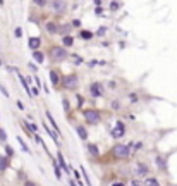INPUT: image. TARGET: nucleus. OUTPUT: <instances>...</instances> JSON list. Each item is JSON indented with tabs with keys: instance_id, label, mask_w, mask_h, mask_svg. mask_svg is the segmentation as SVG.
<instances>
[{
	"instance_id": "nucleus-24",
	"label": "nucleus",
	"mask_w": 177,
	"mask_h": 186,
	"mask_svg": "<svg viewBox=\"0 0 177 186\" xmlns=\"http://www.w3.org/2000/svg\"><path fill=\"white\" fill-rule=\"evenodd\" d=\"M5 154H7V157H12V155H14V150H12L9 145L5 147Z\"/></svg>"
},
{
	"instance_id": "nucleus-32",
	"label": "nucleus",
	"mask_w": 177,
	"mask_h": 186,
	"mask_svg": "<svg viewBox=\"0 0 177 186\" xmlns=\"http://www.w3.org/2000/svg\"><path fill=\"white\" fill-rule=\"evenodd\" d=\"M64 109H65V112L69 110V102L65 100V98H64Z\"/></svg>"
},
{
	"instance_id": "nucleus-10",
	"label": "nucleus",
	"mask_w": 177,
	"mask_h": 186,
	"mask_svg": "<svg viewBox=\"0 0 177 186\" xmlns=\"http://www.w3.org/2000/svg\"><path fill=\"white\" fill-rule=\"evenodd\" d=\"M57 157H59V165H60V167H62V169L65 171V172H67V174H70V169H69V167H67V164H65V160H64V155H62V154H60V152H59V154H57Z\"/></svg>"
},
{
	"instance_id": "nucleus-29",
	"label": "nucleus",
	"mask_w": 177,
	"mask_h": 186,
	"mask_svg": "<svg viewBox=\"0 0 177 186\" xmlns=\"http://www.w3.org/2000/svg\"><path fill=\"white\" fill-rule=\"evenodd\" d=\"M70 24H72V26H74V28H79V26H81V22L77 21V19H74V21L70 22Z\"/></svg>"
},
{
	"instance_id": "nucleus-18",
	"label": "nucleus",
	"mask_w": 177,
	"mask_h": 186,
	"mask_svg": "<svg viewBox=\"0 0 177 186\" xmlns=\"http://www.w3.org/2000/svg\"><path fill=\"white\" fill-rule=\"evenodd\" d=\"M47 29H48L50 33H59V26H57L55 22H48V24H47Z\"/></svg>"
},
{
	"instance_id": "nucleus-17",
	"label": "nucleus",
	"mask_w": 177,
	"mask_h": 186,
	"mask_svg": "<svg viewBox=\"0 0 177 186\" xmlns=\"http://www.w3.org/2000/svg\"><path fill=\"white\" fill-rule=\"evenodd\" d=\"M72 43H74V38L70 36V35H65L64 36V45L65 47H72Z\"/></svg>"
},
{
	"instance_id": "nucleus-31",
	"label": "nucleus",
	"mask_w": 177,
	"mask_h": 186,
	"mask_svg": "<svg viewBox=\"0 0 177 186\" xmlns=\"http://www.w3.org/2000/svg\"><path fill=\"white\" fill-rule=\"evenodd\" d=\"M21 35H22V29H21V28H17V29H16V36L19 38Z\"/></svg>"
},
{
	"instance_id": "nucleus-12",
	"label": "nucleus",
	"mask_w": 177,
	"mask_h": 186,
	"mask_svg": "<svg viewBox=\"0 0 177 186\" xmlns=\"http://www.w3.org/2000/svg\"><path fill=\"white\" fill-rule=\"evenodd\" d=\"M88 152H90L93 157H98V155H100V150H98V147L95 143H90V145H88Z\"/></svg>"
},
{
	"instance_id": "nucleus-20",
	"label": "nucleus",
	"mask_w": 177,
	"mask_h": 186,
	"mask_svg": "<svg viewBox=\"0 0 177 186\" xmlns=\"http://www.w3.org/2000/svg\"><path fill=\"white\" fill-rule=\"evenodd\" d=\"M81 38H83V40H91L93 33L91 31H81Z\"/></svg>"
},
{
	"instance_id": "nucleus-19",
	"label": "nucleus",
	"mask_w": 177,
	"mask_h": 186,
	"mask_svg": "<svg viewBox=\"0 0 177 186\" xmlns=\"http://www.w3.org/2000/svg\"><path fill=\"white\" fill-rule=\"evenodd\" d=\"M156 165H158L160 169H165V165H167V164H165V159L158 155V157H156Z\"/></svg>"
},
{
	"instance_id": "nucleus-4",
	"label": "nucleus",
	"mask_w": 177,
	"mask_h": 186,
	"mask_svg": "<svg viewBox=\"0 0 177 186\" xmlns=\"http://www.w3.org/2000/svg\"><path fill=\"white\" fill-rule=\"evenodd\" d=\"M64 86L67 88V90H76L77 86H79V81H77V76L76 74H70V76H67L64 79Z\"/></svg>"
},
{
	"instance_id": "nucleus-35",
	"label": "nucleus",
	"mask_w": 177,
	"mask_h": 186,
	"mask_svg": "<svg viewBox=\"0 0 177 186\" xmlns=\"http://www.w3.org/2000/svg\"><path fill=\"white\" fill-rule=\"evenodd\" d=\"M112 186H126V184H122V183H113Z\"/></svg>"
},
{
	"instance_id": "nucleus-36",
	"label": "nucleus",
	"mask_w": 177,
	"mask_h": 186,
	"mask_svg": "<svg viewBox=\"0 0 177 186\" xmlns=\"http://www.w3.org/2000/svg\"><path fill=\"white\" fill-rule=\"evenodd\" d=\"M26 186H36L34 183H26Z\"/></svg>"
},
{
	"instance_id": "nucleus-11",
	"label": "nucleus",
	"mask_w": 177,
	"mask_h": 186,
	"mask_svg": "<svg viewBox=\"0 0 177 186\" xmlns=\"http://www.w3.org/2000/svg\"><path fill=\"white\" fill-rule=\"evenodd\" d=\"M50 81H52V85L57 86L60 83V76L55 73V71H50Z\"/></svg>"
},
{
	"instance_id": "nucleus-3",
	"label": "nucleus",
	"mask_w": 177,
	"mask_h": 186,
	"mask_svg": "<svg viewBox=\"0 0 177 186\" xmlns=\"http://www.w3.org/2000/svg\"><path fill=\"white\" fill-rule=\"evenodd\" d=\"M110 134H112V138H115V140L122 138L124 134H126V126H124V122H122V121H117L115 128H112Z\"/></svg>"
},
{
	"instance_id": "nucleus-14",
	"label": "nucleus",
	"mask_w": 177,
	"mask_h": 186,
	"mask_svg": "<svg viewBox=\"0 0 177 186\" xmlns=\"http://www.w3.org/2000/svg\"><path fill=\"white\" fill-rule=\"evenodd\" d=\"M76 131H77V134H79L81 140H86V138H88V131H86L83 126H77V128H76Z\"/></svg>"
},
{
	"instance_id": "nucleus-22",
	"label": "nucleus",
	"mask_w": 177,
	"mask_h": 186,
	"mask_svg": "<svg viewBox=\"0 0 177 186\" xmlns=\"http://www.w3.org/2000/svg\"><path fill=\"white\" fill-rule=\"evenodd\" d=\"M81 174L84 176V179H86V183H88V186H91V183H90V178H88V174H86L84 167H81Z\"/></svg>"
},
{
	"instance_id": "nucleus-7",
	"label": "nucleus",
	"mask_w": 177,
	"mask_h": 186,
	"mask_svg": "<svg viewBox=\"0 0 177 186\" xmlns=\"http://www.w3.org/2000/svg\"><path fill=\"white\" fill-rule=\"evenodd\" d=\"M52 7H54L55 12H64L65 11V2L64 0H54V2H52Z\"/></svg>"
},
{
	"instance_id": "nucleus-23",
	"label": "nucleus",
	"mask_w": 177,
	"mask_h": 186,
	"mask_svg": "<svg viewBox=\"0 0 177 186\" xmlns=\"http://www.w3.org/2000/svg\"><path fill=\"white\" fill-rule=\"evenodd\" d=\"M70 26H72V24H65V26L59 28V31H60V33H67V31H69V28H70Z\"/></svg>"
},
{
	"instance_id": "nucleus-15",
	"label": "nucleus",
	"mask_w": 177,
	"mask_h": 186,
	"mask_svg": "<svg viewBox=\"0 0 177 186\" xmlns=\"http://www.w3.org/2000/svg\"><path fill=\"white\" fill-rule=\"evenodd\" d=\"M33 57H34V60L40 62V64H43V60H45V55H43L41 52H33Z\"/></svg>"
},
{
	"instance_id": "nucleus-34",
	"label": "nucleus",
	"mask_w": 177,
	"mask_h": 186,
	"mask_svg": "<svg viewBox=\"0 0 177 186\" xmlns=\"http://www.w3.org/2000/svg\"><path fill=\"white\" fill-rule=\"evenodd\" d=\"M112 105H113V109H115V110H117V109H120V107H119V102H113Z\"/></svg>"
},
{
	"instance_id": "nucleus-16",
	"label": "nucleus",
	"mask_w": 177,
	"mask_h": 186,
	"mask_svg": "<svg viewBox=\"0 0 177 186\" xmlns=\"http://www.w3.org/2000/svg\"><path fill=\"white\" fill-rule=\"evenodd\" d=\"M145 186H160V183H158L155 178H148V179L145 181Z\"/></svg>"
},
{
	"instance_id": "nucleus-21",
	"label": "nucleus",
	"mask_w": 177,
	"mask_h": 186,
	"mask_svg": "<svg viewBox=\"0 0 177 186\" xmlns=\"http://www.w3.org/2000/svg\"><path fill=\"white\" fill-rule=\"evenodd\" d=\"M54 171H55V176H57V179H60L62 178V174H60V169H59V165L54 164Z\"/></svg>"
},
{
	"instance_id": "nucleus-1",
	"label": "nucleus",
	"mask_w": 177,
	"mask_h": 186,
	"mask_svg": "<svg viewBox=\"0 0 177 186\" xmlns=\"http://www.w3.org/2000/svg\"><path fill=\"white\" fill-rule=\"evenodd\" d=\"M129 154H131V150H129L127 145H115V147H112V155L115 159H127Z\"/></svg>"
},
{
	"instance_id": "nucleus-9",
	"label": "nucleus",
	"mask_w": 177,
	"mask_h": 186,
	"mask_svg": "<svg viewBox=\"0 0 177 186\" xmlns=\"http://www.w3.org/2000/svg\"><path fill=\"white\" fill-rule=\"evenodd\" d=\"M136 174L138 176H146L148 174V167L145 164H136Z\"/></svg>"
},
{
	"instance_id": "nucleus-25",
	"label": "nucleus",
	"mask_w": 177,
	"mask_h": 186,
	"mask_svg": "<svg viewBox=\"0 0 177 186\" xmlns=\"http://www.w3.org/2000/svg\"><path fill=\"white\" fill-rule=\"evenodd\" d=\"M19 140V143H21V147H22V150H24V152H29V148H28V145L24 143V141H22V138H17Z\"/></svg>"
},
{
	"instance_id": "nucleus-33",
	"label": "nucleus",
	"mask_w": 177,
	"mask_h": 186,
	"mask_svg": "<svg viewBox=\"0 0 177 186\" xmlns=\"http://www.w3.org/2000/svg\"><path fill=\"white\" fill-rule=\"evenodd\" d=\"M31 95H33V96L38 95V88H33V90H31Z\"/></svg>"
},
{
	"instance_id": "nucleus-13",
	"label": "nucleus",
	"mask_w": 177,
	"mask_h": 186,
	"mask_svg": "<svg viewBox=\"0 0 177 186\" xmlns=\"http://www.w3.org/2000/svg\"><path fill=\"white\" fill-rule=\"evenodd\" d=\"M9 167V157H2L0 155V171H5Z\"/></svg>"
},
{
	"instance_id": "nucleus-26",
	"label": "nucleus",
	"mask_w": 177,
	"mask_h": 186,
	"mask_svg": "<svg viewBox=\"0 0 177 186\" xmlns=\"http://www.w3.org/2000/svg\"><path fill=\"white\" fill-rule=\"evenodd\" d=\"M0 140H2V141H5V140H7V134H5L4 129H0Z\"/></svg>"
},
{
	"instance_id": "nucleus-2",
	"label": "nucleus",
	"mask_w": 177,
	"mask_h": 186,
	"mask_svg": "<svg viewBox=\"0 0 177 186\" xmlns=\"http://www.w3.org/2000/svg\"><path fill=\"white\" fill-rule=\"evenodd\" d=\"M84 119L90 122V124H98V122L102 121V116H100V112H98V110L86 109V110H84Z\"/></svg>"
},
{
	"instance_id": "nucleus-8",
	"label": "nucleus",
	"mask_w": 177,
	"mask_h": 186,
	"mask_svg": "<svg viewBox=\"0 0 177 186\" xmlns=\"http://www.w3.org/2000/svg\"><path fill=\"white\" fill-rule=\"evenodd\" d=\"M28 45H29V48H33V50H38V47L41 45V40L38 36H31L28 40Z\"/></svg>"
},
{
	"instance_id": "nucleus-27",
	"label": "nucleus",
	"mask_w": 177,
	"mask_h": 186,
	"mask_svg": "<svg viewBox=\"0 0 177 186\" xmlns=\"http://www.w3.org/2000/svg\"><path fill=\"white\" fill-rule=\"evenodd\" d=\"M34 4H36V5H40V7H43L45 4H47V0H34Z\"/></svg>"
},
{
	"instance_id": "nucleus-6",
	"label": "nucleus",
	"mask_w": 177,
	"mask_h": 186,
	"mask_svg": "<svg viewBox=\"0 0 177 186\" xmlns=\"http://www.w3.org/2000/svg\"><path fill=\"white\" fill-rule=\"evenodd\" d=\"M90 91H91L93 96H102V95H103V86L100 85V83H91V86H90Z\"/></svg>"
},
{
	"instance_id": "nucleus-5",
	"label": "nucleus",
	"mask_w": 177,
	"mask_h": 186,
	"mask_svg": "<svg viewBox=\"0 0 177 186\" xmlns=\"http://www.w3.org/2000/svg\"><path fill=\"white\" fill-rule=\"evenodd\" d=\"M65 57H67V52H65L64 47L52 48V59H54V60H64Z\"/></svg>"
},
{
	"instance_id": "nucleus-30",
	"label": "nucleus",
	"mask_w": 177,
	"mask_h": 186,
	"mask_svg": "<svg viewBox=\"0 0 177 186\" xmlns=\"http://www.w3.org/2000/svg\"><path fill=\"white\" fill-rule=\"evenodd\" d=\"M110 9H112V11H115V9H119V4H117V2H113V4H110Z\"/></svg>"
},
{
	"instance_id": "nucleus-28",
	"label": "nucleus",
	"mask_w": 177,
	"mask_h": 186,
	"mask_svg": "<svg viewBox=\"0 0 177 186\" xmlns=\"http://www.w3.org/2000/svg\"><path fill=\"white\" fill-rule=\"evenodd\" d=\"M0 91L4 93V96H9V93H7V90H5V86L4 85H0Z\"/></svg>"
},
{
	"instance_id": "nucleus-37",
	"label": "nucleus",
	"mask_w": 177,
	"mask_h": 186,
	"mask_svg": "<svg viewBox=\"0 0 177 186\" xmlns=\"http://www.w3.org/2000/svg\"><path fill=\"white\" fill-rule=\"evenodd\" d=\"M0 4H2V5H4V0H0Z\"/></svg>"
}]
</instances>
